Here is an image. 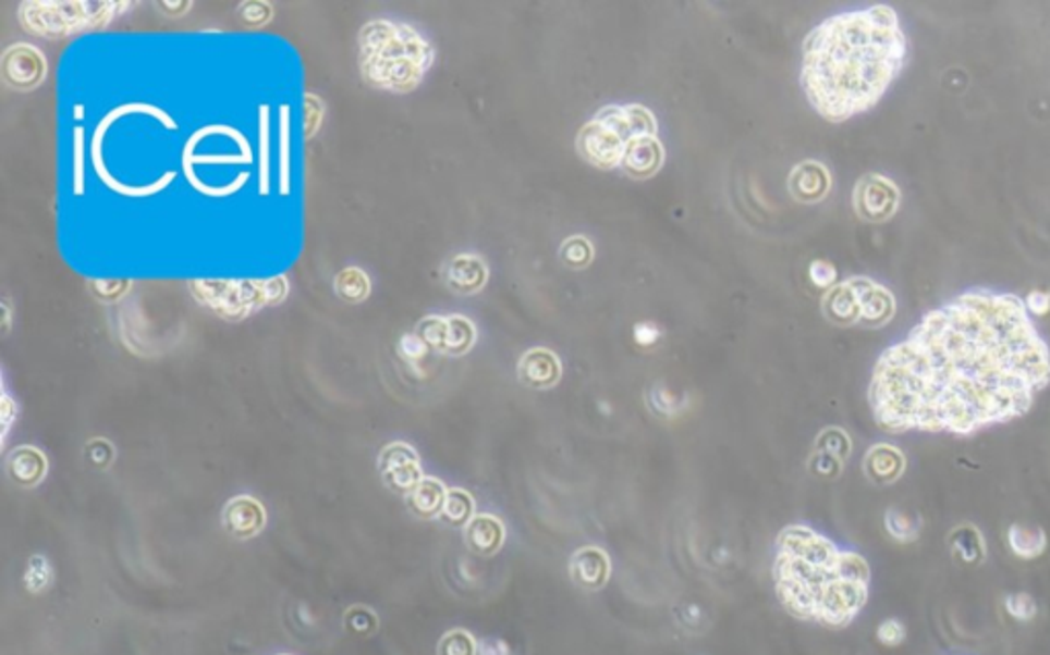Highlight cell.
<instances>
[{"instance_id": "6da1fadb", "label": "cell", "mask_w": 1050, "mask_h": 655, "mask_svg": "<svg viewBox=\"0 0 1050 655\" xmlns=\"http://www.w3.org/2000/svg\"><path fill=\"white\" fill-rule=\"evenodd\" d=\"M1049 385L1050 348L1024 299L970 289L878 357L868 401L891 434L968 436L1028 415Z\"/></svg>"}, {"instance_id": "7a4b0ae2", "label": "cell", "mask_w": 1050, "mask_h": 655, "mask_svg": "<svg viewBox=\"0 0 1050 655\" xmlns=\"http://www.w3.org/2000/svg\"><path fill=\"white\" fill-rule=\"evenodd\" d=\"M907 35L896 11L876 4L825 18L803 41L801 85L831 123L870 111L907 62Z\"/></svg>"}, {"instance_id": "3957f363", "label": "cell", "mask_w": 1050, "mask_h": 655, "mask_svg": "<svg viewBox=\"0 0 1050 655\" xmlns=\"http://www.w3.org/2000/svg\"><path fill=\"white\" fill-rule=\"evenodd\" d=\"M872 571L859 553L840 549L829 536L805 524H790L778 536L773 561L776 594L801 621L843 629L856 621L870 596Z\"/></svg>"}, {"instance_id": "277c9868", "label": "cell", "mask_w": 1050, "mask_h": 655, "mask_svg": "<svg viewBox=\"0 0 1050 655\" xmlns=\"http://www.w3.org/2000/svg\"><path fill=\"white\" fill-rule=\"evenodd\" d=\"M659 136L655 113L645 104H608L578 129L575 146L583 162L599 171H620L640 138Z\"/></svg>"}, {"instance_id": "5b68a950", "label": "cell", "mask_w": 1050, "mask_h": 655, "mask_svg": "<svg viewBox=\"0 0 1050 655\" xmlns=\"http://www.w3.org/2000/svg\"><path fill=\"white\" fill-rule=\"evenodd\" d=\"M364 46L382 50V64L374 69L378 72L376 83L380 87L401 92L419 87L423 76L431 69L436 58L431 44L406 25L386 23V37H376V34H369L366 29Z\"/></svg>"}, {"instance_id": "8992f818", "label": "cell", "mask_w": 1050, "mask_h": 655, "mask_svg": "<svg viewBox=\"0 0 1050 655\" xmlns=\"http://www.w3.org/2000/svg\"><path fill=\"white\" fill-rule=\"evenodd\" d=\"M193 285H197V289L193 287L197 299L228 320H241L265 304H280L288 295V283L283 276L265 281V283L206 281V283H193Z\"/></svg>"}, {"instance_id": "52a82bcc", "label": "cell", "mask_w": 1050, "mask_h": 655, "mask_svg": "<svg viewBox=\"0 0 1050 655\" xmlns=\"http://www.w3.org/2000/svg\"><path fill=\"white\" fill-rule=\"evenodd\" d=\"M901 206V190L882 174H866L856 183L854 209L859 220L870 224L889 222Z\"/></svg>"}, {"instance_id": "ba28073f", "label": "cell", "mask_w": 1050, "mask_h": 655, "mask_svg": "<svg viewBox=\"0 0 1050 655\" xmlns=\"http://www.w3.org/2000/svg\"><path fill=\"white\" fill-rule=\"evenodd\" d=\"M378 467H380V473H382L386 485L392 492L403 494V496H408L419 485L420 480L425 478L423 471H420L417 450L406 443H390L388 447H384V450L380 453Z\"/></svg>"}, {"instance_id": "9c48e42d", "label": "cell", "mask_w": 1050, "mask_h": 655, "mask_svg": "<svg viewBox=\"0 0 1050 655\" xmlns=\"http://www.w3.org/2000/svg\"><path fill=\"white\" fill-rule=\"evenodd\" d=\"M859 301V326H887L894 318L896 299L894 295L880 283L868 276H852L850 279Z\"/></svg>"}, {"instance_id": "30bf717a", "label": "cell", "mask_w": 1050, "mask_h": 655, "mask_svg": "<svg viewBox=\"0 0 1050 655\" xmlns=\"http://www.w3.org/2000/svg\"><path fill=\"white\" fill-rule=\"evenodd\" d=\"M833 187L829 169L819 160H803L787 176V190L794 201L813 206L821 203Z\"/></svg>"}, {"instance_id": "8fae6325", "label": "cell", "mask_w": 1050, "mask_h": 655, "mask_svg": "<svg viewBox=\"0 0 1050 655\" xmlns=\"http://www.w3.org/2000/svg\"><path fill=\"white\" fill-rule=\"evenodd\" d=\"M517 378L529 390H552L562 380L561 359L550 348H529L517 362Z\"/></svg>"}, {"instance_id": "7c38bea8", "label": "cell", "mask_w": 1050, "mask_h": 655, "mask_svg": "<svg viewBox=\"0 0 1050 655\" xmlns=\"http://www.w3.org/2000/svg\"><path fill=\"white\" fill-rule=\"evenodd\" d=\"M569 573H571V580L578 588L591 590V592L601 590L608 584V580L612 576L610 555L596 545L581 547L573 553V557L569 561Z\"/></svg>"}, {"instance_id": "4fadbf2b", "label": "cell", "mask_w": 1050, "mask_h": 655, "mask_svg": "<svg viewBox=\"0 0 1050 655\" xmlns=\"http://www.w3.org/2000/svg\"><path fill=\"white\" fill-rule=\"evenodd\" d=\"M445 283L454 294H478L489 283V264L478 255H457L445 267Z\"/></svg>"}, {"instance_id": "5bb4252c", "label": "cell", "mask_w": 1050, "mask_h": 655, "mask_svg": "<svg viewBox=\"0 0 1050 655\" xmlns=\"http://www.w3.org/2000/svg\"><path fill=\"white\" fill-rule=\"evenodd\" d=\"M224 529L236 539H251L265 529L267 515L259 502L251 496H236L228 502L222 512Z\"/></svg>"}, {"instance_id": "9a60e30c", "label": "cell", "mask_w": 1050, "mask_h": 655, "mask_svg": "<svg viewBox=\"0 0 1050 655\" xmlns=\"http://www.w3.org/2000/svg\"><path fill=\"white\" fill-rule=\"evenodd\" d=\"M666 164V148L659 136L640 138L624 158L620 171L631 176L632 181H648L659 173Z\"/></svg>"}, {"instance_id": "2e32d148", "label": "cell", "mask_w": 1050, "mask_h": 655, "mask_svg": "<svg viewBox=\"0 0 1050 655\" xmlns=\"http://www.w3.org/2000/svg\"><path fill=\"white\" fill-rule=\"evenodd\" d=\"M905 469H907V457L903 455V450L887 443H878L875 447L868 448L864 457V473L876 485H891L899 482Z\"/></svg>"}, {"instance_id": "e0dca14e", "label": "cell", "mask_w": 1050, "mask_h": 655, "mask_svg": "<svg viewBox=\"0 0 1050 655\" xmlns=\"http://www.w3.org/2000/svg\"><path fill=\"white\" fill-rule=\"evenodd\" d=\"M464 539L471 552L490 557L501 552L505 543V524L495 515H476L464 529Z\"/></svg>"}, {"instance_id": "ac0fdd59", "label": "cell", "mask_w": 1050, "mask_h": 655, "mask_svg": "<svg viewBox=\"0 0 1050 655\" xmlns=\"http://www.w3.org/2000/svg\"><path fill=\"white\" fill-rule=\"evenodd\" d=\"M825 318L838 326L859 324V301L850 279L833 285L823 297Z\"/></svg>"}, {"instance_id": "d6986e66", "label": "cell", "mask_w": 1050, "mask_h": 655, "mask_svg": "<svg viewBox=\"0 0 1050 655\" xmlns=\"http://www.w3.org/2000/svg\"><path fill=\"white\" fill-rule=\"evenodd\" d=\"M948 547L952 555L966 566H979L987 557V543L977 524L961 522L948 535Z\"/></svg>"}, {"instance_id": "ffe728a7", "label": "cell", "mask_w": 1050, "mask_h": 655, "mask_svg": "<svg viewBox=\"0 0 1050 655\" xmlns=\"http://www.w3.org/2000/svg\"><path fill=\"white\" fill-rule=\"evenodd\" d=\"M448 492L450 490L438 478H423L419 485L406 496V504L411 512L419 518H439L445 506Z\"/></svg>"}, {"instance_id": "44dd1931", "label": "cell", "mask_w": 1050, "mask_h": 655, "mask_svg": "<svg viewBox=\"0 0 1050 655\" xmlns=\"http://www.w3.org/2000/svg\"><path fill=\"white\" fill-rule=\"evenodd\" d=\"M48 473V461L44 453L34 447H19L9 457V475L23 487H34Z\"/></svg>"}, {"instance_id": "7402d4cb", "label": "cell", "mask_w": 1050, "mask_h": 655, "mask_svg": "<svg viewBox=\"0 0 1050 655\" xmlns=\"http://www.w3.org/2000/svg\"><path fill=\"white\" fill-rule=\"evenodd\" d=\"M2 64L4 66H21V69L15 70V76L11 78V83H15V87H36V83H39V78L44 76V60L37 53L36 48H29V46L11 48L4 55ZM11 74H4V76L9 78Z\"/></svg>"}, {"instance_id": "603a6c76", "label": "cell", "mask_w": 1050, "mask_h": 655, "mask_svg": "<svg viewBox=\"0 0 1050 655\" xmlns=\"http://www.w3.org/2000/svg\"><path fill=\"white\" fill-rule=\"evenodd\" d=\"M1005 541L1010 552L1024 561H1034L1049 549V535L1038 527L1034 529L1026 524H1012L1005 533Z\"/></svg>"}, {"instance_id": "cb8c5ba5", "label": "cell", "mask_w": 1050, "mask_h": 655, "mask_svg": "<svg viewBox=\"0 0 1050 655\" xmlns=\"http://www.w3.org/2000/svg\"><path fill=\"white\" fill-rule=\"evenodd\" d=\"M478 332L473 320L466 316H445V353L450 357H462L473 350Z\"/></svg>"}, {"instance_id": "d4e9b609", "label": "cell", "mask_w": 1050, "mask_h": 655, "mask_svg": "<svg viewBox=\"0 0 1050 655\" xmlns=\"http://www.w3.org/2000/svg\"><path fill=\"white\" fill-rule=\"evenodd\" d=\"M476 517V504L474 498L462 487H454L448 492L445 506L441 510V520L455 529H466L468 522Z\"/></svg>"}, {"instance_id": "484cf974", "label": "cell", "mask_w": 1050, "mask_h": 655, "mask_svg": "<svg viewBox=\"0 0 1050 655\" xmlns=\"http://www.w3.org/2000/svg\"><path fill=\"white\" fill-rule=\"evenodd\" d=\"M334 292L350 304H359L368 297L371 285H369L368 275L362 269L350 267L334 276Z\"/></svg>"}, {"instance_id": "4316f807", "label": "cell", "mask_w": 1050, "mask_h": 655, "mask_svg": "<svg viewBox=\"0 0 1050 655\" xmlns=\"http://www.w3.org/2000/svg\"><path fill=\"white\" fill-rule=\"evenodd\" d=\"M594 259H596V246L587 236L575 234L562 242L561 260L569 269L583 271L594 262Z\"/></svg>"}, {"instance_id": "83f0119b", "label": "cell", "mask_w": 1050, "mask_h": 655, "mask_svg": "<svg viewBox=\"0 0 1050 655\" xmlns=\"http://www.w3.org/2000/svg\"><path fill=\"white\" fill-rule=\"evenodd\" d=\"M884 529L899 545H909L919 539V522L899 508H889L884 512Z\"/></svg>"}, {"instance_id": "f1b7e54d", "label": "cell", "mask_w": 1050, "mask_h": 655, "mask_svg": "<svg viewBox=\"0 0 1050 655\" xmlns=\"http://www.w3.org/2000/svg\"><path fill=\"white\" fill-rule=\"evenodd\" d=\"M815 450H823V453H829L833 457H838L840 461H847L850 455H852V438L850 434L840 429V427H829L825 429L817 441H815Z\"/></svg>"}, {"instance_id": "f546056e", "label": "cell", "mask_w": 1050, "mask_h": 655, "mask_svg": "<svg viewBox=\"0 0 1050 655\" xmlns=\"http://www.w3.org/2000/svg\"><path fill=\"white\" fill-rule=\"evenodd\" d=\"M1003 608L1005 613L1017 622H1030L1036 619L1038 615V606H1036V601L1028 592H1014V594H1008L1003 598Z\"/></svg>"}, {"instance_id": "4dcf8cb0", "label": "cell", "mask_w": 1050, "mask_h": 655, "mask_svg": "<svg viewBox=\"0 0 1050 655\" xmlns=\"http://www.w3.org/2000/svg\"><path fill=\"white\" fill-rule=\"evenodd\" d=\"M417 334L431 350L445 353V316H429L420 320Z\"/></svg>"}, {"instance_id": "1f68e13d", "label": "cell", "mask_w": 1050, "mask_h": 655, "mask_svg": "<svg viewBox=\"0 0 1050 655\" xmlns=\"http://www.w3.org/2000/svg\"><path fill=\"white\" fill-rule=\"evenodd\" d=\"M478 641L462 629H454L445 633L439 641V655H476Z\"/></svg>"}, {"instance_id": "d6a6232c", "label": "cell", "mask_w": 1050, "mask_h": 655, "mask_svg": "<svg viewBox=\"0 0 1050 655\" xmlns=\"http://www.w3.org/2000/svg\"><path fill=\"white\" fill-rule=\"evenodd\" d=\"M52 584V568L44 555H34L25 571V586L29 592H41Z\"/></svg>"}, {"instance_id": "836d02e7", "label": "cell", "mask_w": 1050, "mask_h": 655, "mask_svg": "<svg viewBox=\"0 0 1050 655\" xmlns=\"http://www.w3.org/2000/svg\"><path fill=\"white\" fill-rule=\"evenodd\" d=\"M808 466H810V471H813L815 475H819V478H823V480H835V478H840L841 469H843L845 464L840 461L838 457L829 455V453L815 450L813 457H810V461H808Z\"/></svg>"}, {"instance_id": "e575fe53", "label": "cell", "mask_w": 1050, "mask_h": 655, "mask_svg": "<svg viewBox=\"0 0 1050 655\" xmlns=\"http://www.w3.org/2000/svg\"><path fill=\"white\" fill-rule=\"evenodd\" d=\"M648 397H650L648 401H650V406H652V410H655L657 415L669 416V418H671V416L677 415L680 408H682L680 399L671 396V392H669L667 387H663V385H655V387L650 390V396Z\"/></svg>"}, {"instance_id": "d590c367", "label": "cell", "mask_w": 1050, "mask_h": 655, "mask_svg": "<svg viewBox=\"0 0 1050 655\" xmlns=\"http://www.w3.org/2000/svg\"><path fill=\"white\" fill-rule=\"evenodd\" d=\"M876 639L884 647H899L907 639V629L899 619H887L880 622L876 629Z\"/></svg>"}, {"instance_id": "8d00e7d4", "label": "cell", "mask_w": 1050, "mask_h": 655, "mask_svg": "<svg viewBox=\"0 0 1050 655\" xmlns=\"http://www.w3.org/2000/svg\"><path fill=\"white\" fill-rule=\"evenodd\" d=\"M808 276L817 287L827 289V292L833 285H838V269L827 260H813L810 267H808Z\"/></svg>"}, {"instance_id": "74e56055", "label": "cell", "mask_w": 1050, "mask_h": 655, "mask_svg": "<svg viewBox=\"0 0 1050 655\" xmlns=\"http://www.w3.org/2000/svg\"><path fill=\"white\" fill-rule=\"evenodd\" d=\"M399 353H401L404 361L417 364L427 357L429 346L423 343L419 334H404L403 338L399 341Z\"/></svg>"}, {"instance_id": "f35d334b", "label": "cell", "mask_w": 1050, "mask_h": 655, "mask_svg": "<svg viewBox=\"0 0 1050 655\" xmlns=\"http://www.w3.org/2000/svg\"><path fill=\"white\" fill-rule=\"evenodd\" d=\"M661 336H663L661 328L652 324V322H638V324L634 326V341H636V345H657V343L661 341Z\"/></svg>"}, {"instance_id": "ab89813d", "label": "cell", "mask_w": 1050, "mask_h": 655, "mask_svg": "<svg viewBox=\"0 0 1050 655\" xmlns=\"http://www.w3.org/2000/svg\"><path fill=\"white\" fill-rule=\"evenodd\" d=\"M1030 316H1047L1050 311V295L1045 292H1033L1024 299Z\"/></svg>"}, {"instance_id": "60d3db41", "label": "cell", "mask_w": 1050, "mask_h": 655, "mask_svg": "<svg viewBox=\"0 0 1050 655\" xmlns=\"http://www.w3.org/2000/svg\"><path fill=\"white\" fill-rule=\"evenodd\" d=\"M476 655H511V650L503 639L489 638L478 641Z\"/></svg>"}, {"instance_id": "b9f144b4", "label": "cell", "mask_w": 1050, "mask_h": 655, "mask_svg": "<svg viewBox=\"0 0 1050 655\" xmlns=\"http://www.w3.org/2000/svg\"><path fill=\"white\" fill-rule=\"evenodd\" d=\"M241 15L248 23H265L267 18L271 17V9L267 4H261V2H251V4L241 7Z\"/></svg>"}]
</instances>
